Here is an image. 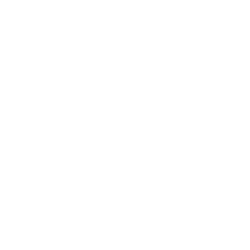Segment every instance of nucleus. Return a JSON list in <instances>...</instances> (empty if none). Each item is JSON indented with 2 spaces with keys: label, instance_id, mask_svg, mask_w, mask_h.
Returning a JSON list of instances; mask_svg holds the SVG:
<instances>
[]
</instances>
